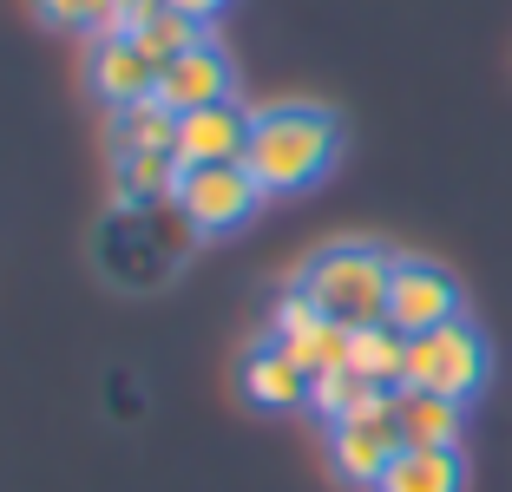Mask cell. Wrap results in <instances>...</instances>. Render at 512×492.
Masks as SVG:
<instances>
[{
    "instance_id": "1",
    "label": "cell",
    "mask_w": 512,
    "mask_h": 492,
    "mask_svg": "<svg viewBox=\"0 0 512 492\" xmlns=\"http://www.w3.org/2000/svg\"><path fill=\"white\" fill-rule=\"evenodd\" d=\"M342 158V119L316 99H276L256 112L250 125V178L263 184V197H302L316 191Z\"/></svg>"
},
{
    "instance_id": "2",
    "label": "cell",
    "mask_w": 512,
    "mask_h": 492,
    "mask_svg": "<svg viewBox=\"0 0 512 492\" xmlns=\"http://www.w3.org/2000/svg\"><path fill=\"white\" fill-rule=\"evenodd\" d=\"M191 243L197 230L178 217V204H112V217L99 224V269L119 289H158L184 269Z\"/></svg>"
},
{
    "instance_id": "3",
    "label": "cell",
    "mask_w": 512,
    "mask_h": 492,
    "mask_svg": "<svg viewBox=\"0 0 512 492\" xmlns=\"http://www.w3.org/2000/svg\"><path fill=\"white\" fill-rule=\"evenodd\" d=\"M388 283H394V250L348 237V243H329V250L309 256L289 289H302L342 328H368V322H388Z\"/></svg>"
},
{
    "instance_id": "4",
    "label": "cell",
    "mask_w": 512,
    "mask_h": 492,
    "mask_svg": "<svg viewBox=\"0 0 512 492\" xmlns=\"http://www.w3.org/2000/svg\"><path fill=\"white\" fill-rule=\"evenodd\" d=\"M486 381H493V348H486V335L467 315L447 328H427V335H407V381L401 388L473 407L486 394Z\"/></svg>"
},
{
    "instance_id": "5",
    "label": "cell",
    "mask_w": 512,
    "mask_h": 492,
    "mask_svg": "<svg viewBox=\"0 0 512 492\" xmlns=\"http://www.w3.org/2000/svg\"><path fill=\"white\" fill-rule=\"evenodd\" d=\"M171 204H178V217L197 237H237L270 197L250 178V164H184Z\"/></svg>"
},
{
    "instance_id": "6",
    "label": "cell",
    "mask_w": 512,
    "mask_h": 492,
    "mask_svg": "<svg viewBox=\"0 0 512 492\" xmlns=\"http://www.w3.org/2000/svg\"><path fill=\"white\" fill-rule=\"evenodd\" d=\"M401 414H394V394H375L368 407H355V414H342L329 427V473L342 479V486L355 492H375L381 473H388L394 460H401Z\"/></svg>"
},
{
    "instance_id": "7",
    "label": "cell",
    "mask_w": 512,
    "mask_h": 492,
    "mask_svg": "<svg viewBox=\"0 0 512 492\" xmlns=\"http://www.w3.org/2000/svg\"><path fill=\"white\" fill-rule=\"evenodd\" d=\"M263 342H276L309 381H316V374H329V368H348L355 328H342L335 315H322L316 302L302 296V289H289V296L270 309V335H263Z\"/></svg>"
},
{
    "instance_id": "8",
    "label": "cell",
    "mask_w": 512,
    "mask_h": 492,
    "mask_svg": "<svg viewBox=\"0 0 512 492\" xmlns=\"http://www.w3.org/2000/svg\"><path fill=\"white\" fill-rule=\"evenodd\" d=\"M467 315V296L453 283V269L427 263V256H394V283H388V322L401 335H427Z\"/></svg>"
},
{
    "instance_id": "9",
    "label": "cell",
    "mask_w": 512,
    "mask_h": 492,
    "mask_svg": "<svg viewBox=\"0 0 512 492\" xmlns=\"http://www.w3.org/2000/svg\"><path fill=\"white\" fill-rule=\"evenodd\" d=\"M86 92L106 112L119 105H138V99H158V60L132 33H106V40H86Z\"/></svg>"
},
{
    "instance_id": "10",
    "label": "cell",
    "mask_w": 512,
    "mask_h": 492,
    "mask_svg": "<svg viewBox=\"0 0 512 492\" xmlns=\"http://www.w3.org/2000/svg\"><path fill=\"white\" fill-rule=\"evenodd\" d=\"M158 99L178 119L184 112H204V105H224V99H237V66H230V53L217 40H197L191 53L158 66Z\"/></svg>"
},
{
    "instance_id": "11",
    "label": "cell",
    "mask_w": 512,
    "mask_h": 492,
    "mask_svg": "<svg viewBox=\"0 0 512 492\" xmlns=\"http://www.w3.org/2000/svg\"><path fill=\"white\" fill-rule=\"evenodd\" d=\"M250 125H256V112L243 99L184 112V119H178V164H243V151H250Z\"/></svg>"
},
{
    "instance_id": "12",
    "label": "cell",
    "mask_w": 512,
    "mask_h": 492,
    "mask_svg": "<svg viewBox=\"0 0 512 492\" xmlns=\"http://www.w3.org/2000/svg\"><path fill=\"white\" fill-rule=\"evenodd\" d=\"M237 388H243V401H250L256 414H296V407H309V374H302L276 342H256L250 355H243Z\"/></svg>"
},
{
    "instance_id": "13",
    "label": "cell",
    "mask_w": 512,
    "mask_h": 492,
    "mask_svg": "<svg viewBox=\"0 0 512 492\" xmlns=\"http://www.w3.org/2000/svg\"><path fill=\"white\" fill-rule=\"evenodd\" d=\"M145 0H33V20L46 33H66V40H106L125 33L138 20Z\"/></svg>"
},
{
    "instance_id": "14",
    "label": "cell",
    "mask_w": 512,
    "mask_h": 492,
    "mask_svg": "<svg viewBox=\"0 0 512 492\" xmlns=\"http://www.w3.org/2000/svg\"><path fill=\"white\" fill-rule=\"evenodd\" d=\"M375 492H467V460L460 447H401Z\"/></svg>"
},
{
    "instance_id": "15",
    "label": "cell",
    "mask_w": 512,
    "mask_h": 492,
    "mask_svg": "<svg viewBox=\"0 0 512 492\" xmlns=\"http://www.w3.org/2000/svg\"><path fill=\"white\" fill-rule=\"evenodd\" d=\"M394 414H401L407 447H460V427H467L460 401H440V394H421V388H394Z\"/></svg>"
},
{
    "instance_id": "16",
    "label": "cell",
    "mask_w": 512,
    "mask_h": 492,
    "mask_svg": "<svg viewBox=\"0 0 512 492\" xmlns=\"http://www.w3.org/2000/svg\"><path fill=\"white\" fill-rule=\"evenodd\" d=\"M178 171V151H125V158H112V197L119 204H171Z\"/></svg>"
},
{
    "instance_id": "17",
    "label": "cell",
    "mask_w": 512,
    "mask_h": 492,
    "mask_svg": "<svg viewBox=\"0 0 512 492\" xmlns=\"http://www.w3.org/2000/svg\"><path fill=\"white\" fill-rule=\"evenodd\" d=\"M348 368L362 374L368 388H381V394H394L407 381V335L394 322H368V328H355V348H348Z\"/></svg>"
},
{
    "instance_id": "18",
    "label": "cell",
    "mask_w": 512,
    "mask_h": 492,
    "mask_svg": "<svg viewBox=\"0 0 512 492\" xmlns=\"http://www.w3.org/2000/svg\"><path fill=\"white\" fill-rule=\"evenodd\" d=\"M125 33H132V40L145 46L158 66L178 60V53H191L197 40H211V27H204V20H197V14H178V7H165V0H145V7H138V20Z\"/></svg>"
},
{
    "instance_id": "19",
    "label": "cell",
    "mask_w": 512,
    "mask_h": 492,
    "mask_svg": "<svg viewBox=\"0 0 512 492\" xmlns=\"http://www.w3.org/2000/svg\"><path fill=\"white\" fill-rule=\"evenodd\" d=\"M106 138H112V158H125V151H178V112L165 99L119 105Z\"/></svg>"
},
{
    "instance_id": "20",
    "label": "cell",
    "mask_w": 512,
    "mask_h": 492,
    "mask_svg": "<svg viewBox=\"0 0 512 492\" xmlns=\"http://www.w3.org/2000/svg\"><path fill=\"white\" fill-rule=\"evenodd\" d=\"M375 394H381V388H368V381H362L355 368H329V374H316V381H309V414H316L322 427H335L342 414L368 407Z\"/></svg>"
},
{
    "instance_id": "21",
    "label": "cell",
    "mask_w": 512,
    "mask_h": 492,
    "mask_svg": "<svg viewBox=\"0 0 512 492\" xmlns=\"http://www.w3.org/2000/svg\"><path fill=\"white\" fill-rule=\"evenodd\" d=\"M165 7H178V14H197V20H204V27H211V20L224 14L230 0H165Z\"/></svg>"
}]
</instances>
